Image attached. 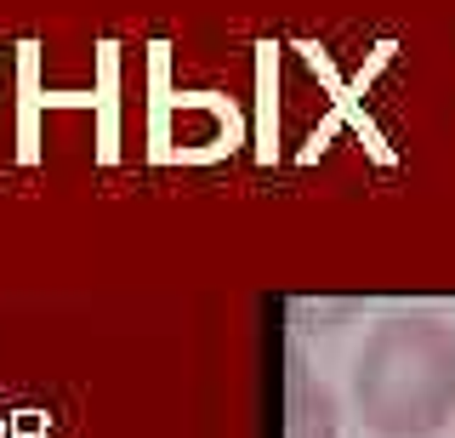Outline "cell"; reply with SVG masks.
I'll return each mask as SVG.
<instances>
[{"instance_id":"1","label":"cell","mask_w":455,"mask_h":438,"mask_svg":"<svg viewBox=\"0 0 455 438\" xmlns=\"http://www.w3.org/2000/svg\"><path fill=\"white\" fill-rule=\"evenodd\" d=\"M359 410L387 438H427L455 416V330L387 319L359 359Z\"/></svg>"},{"instance_id":"2","label":"cell","mask_w":455,"mask_h":438,"mask_svg":"<svg viewBox=\"0 0 455 438\" xmlns=\"http://www.w3.org/2000/svg\"><path fill=\"white\" fill-rule=\"evenodd\" d=\"M239 143V108L217 92H171L165 46H154V108H148V154L160 165H211Z\"/></svg>"},{"instance_id":"3","label":"cell","mask_w":455,"mask_h":438,"mask_svg":"<svg viewBox=\"0 0 455 438\" xmlns=\"http://www.w3.org/2000/svg\"><path fill=\"white\" fill-rule=\"evenodd\" d=\"M63 103H85V97H52L40 86V40L18 46V165L40 160V115Z\"/></svg>"},{"instance_id":"4","label":"cell","mask_w":455,"mask_h":438,"mask_svg":"<svg viewBox=\"0 0 455 438\" xmlns=\"http://www.w3.org/2000/svg\"><path fill=\"white\" fill-rule=\"evenodd\" d=\"M114 46H103V80H97V160H120V125H114Z\"/></svg>"},{"instance_id":"5","label":"cell","mask_w":455,"mask_h":438,"mask_svg":"<svg viewBox=\"0 0 455 438\" xmlns=\"http://www.w3.org/2000/svg\"><path fill=\"white\" fill-rule=\"evenodd\" d=\"M46 433V416H40V410H18V416H12V438H40Z\"/></svg>"},{"instance_id":"6","label":"cell","mask_w":455,"mask_h":438,"mask_svg":"<svg viewBox=\"0 0 455 438\" xmlns=\"http://www.w3.org/2000/svg\"><path fill=\"white\" fill-rule=\"evenodd\" d=\"M0 438H6V421H0Z\"/></svg>"}]
</instances>
